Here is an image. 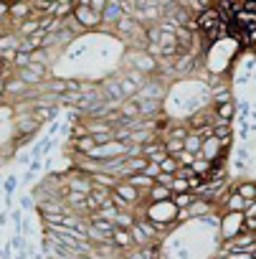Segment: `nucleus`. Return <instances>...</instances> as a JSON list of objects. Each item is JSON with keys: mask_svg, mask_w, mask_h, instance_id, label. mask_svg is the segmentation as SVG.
I'll return each instance as SVG.
<instances>
[{"mask_svg": "<svg viewBox=\"0 0 256 259\" xmlns=\"http://www.w3.org/2000/svg\"><path fill=\"white\" fill-rule=\"evenodd\" d=\"M13 122H16V135H23V138H33L36 140L41 124H38V119L31 112H18L13 117Z\"/></svg>", "mask_w": 256, "mask_h": 259, "instance_id": "6", "label": "nucleus"}, {"mask_svg": "<svg viewBox=\"0 0 256 259\" xmlns=\"http://www.w3.org/2000/svg\"><path fill=\"white\" fill-rule=\"evenodd\" d=\"M117 183H119V178L112 176V173H104V170L91 176V186H99V188H107V191H114Z\"/></svg>", "mask_w": 256, "mask_h": 259, "instance_id": "23", "label": "nucleus"}, {"mask_svg": "<svg viewBox=\"0 0 256 259\" xmlns=\"http://www.w3.org/2000/svg\"><path fill=\"white\" fill-rule=\"evenodd\" d=\"M33 178H36V173H31V170H26V173L21 176V183H31Z\"/></svg>", "mask_w": 256, "mask_h": 259, "instance_id": "51", "label": "nucleus"}, {"mask_svg": "<svg viewBox=\"0 0 256 259\" xmlns=\"http://www.w3.org/2000/svg\"><path fill=\"white\" fill-rule=\"evenodd\" d=\"M195 18V23H198V33H206V31H211L213 26H218V23H223V18H221V13L213 8V6H206L198 16H193Z\"/></svg>", "mask_w": 256, "mask_h": 259, "instance_id": "9", "label": "nucleus"}, {"mask_svg": "<svg viewBox=\"0 0 256 259\" xmlns=\"http://www.w3.org/2000/svg\"><path fill=\"white\" fill-rule=\"evenodd\" d=\"M193 160H195L193 153H188V150H180V153H178V163H180V165H190Z\"/></svg>", "mask_w": 256, "mask_h": 259, "instance_id": "40", "label": "nucleus"}, {"mask_svg": "<svg viewBox=\"0 0 256 259\" xmlns=\"http://www.w3.org/2000/svg\"><path fill=\"white\" fill-rule=\"evenodd\" d=\"M11 246H13L16 251H23V249L28 246V244H26V236H23V234H13V236H11Z\"/></svg>", "mask_w": 256, "mask_h": 259, "instance_id": "37", "label": "nucleus"}, {"mask_svg": "<svg viewBox=\"0 0 256 259\" xmlns=\"http://www.w3.org/2000/svg\"><path fill=\"white\" fill-rule=\"evenodd\" d=\"M33 206H36L33 196H23V198H21V208H33Z\"/></svg>", "mask_w": 256, "mask_h": 259, "instance_id": "47", "label": "nucleus"}, {"mask_svg": "<svg viewBox=\"0 0 256 259\" xmlns=\"http://www.w3.org/2000/svg\"><path fill=\"white\" fill-rule=\"evenodd\" d=\"M243 216H256V201L246 203V211H243Z\"/></svg>", "mask_w": 256, "mask_h": 259, "instance_id": "50", "label": "nucleus"}, {"mask_svg": "<svg viewBox=\"0 0 256 259\" xmlns=\"http://www.w3.org/2000/svg\"><path fill=\"white\" fill-rule=\"evenodd\" d=\"M130 186H135L140 193H147L152 186H155V178H150V176H145V173H132V176H127L124 178Z\"/></svg>", "mask_w": 256, "mask_h": 259, "instance_id": "16", "label": "nucleus"}, {"mask_svg": "<svg viewBox=\"0 0 256 259\" xmlns=\"http://www.w3.org/2000/svg\"><path fill=\"white\" fill-rule=\"evenodd\" d=\"M142 3H145V0H137V6H142Z\"/></svg>", "mask_w": 256, "mask_h": 259, "instance_id": "54", "label": "nucleus"}, {"mask_svg": "<svg viewBox=\"0 0 256 259\" xmlns=\"http://www.w3.org/2000/svg\"><path fill=\"white\" fill-rule=\"evenodd\" d=\"M71 13H74V6H66V3H56V8H54V16L61 21H66Z\"/></svg>", "mask_w": 256, "mask_h": 259, "instance_id": "35", "label": "nucleus"}, {"mask_svg": "<svg viewBox=\"0 0 256 259\" xmlns=\"http://www.w3.org/2000/svg\"><path fill=\"white\" fill-rule=\"evenodd\" d=\"M213 135L221 140V145L226 150L233 148V140H236V130H233V122H213Z\"/></svg>", "mask_w": 256, "mask_h": 259, "instance_id": "10", "label": "nucleus"}, {"mask_svg": "<svg viewBox=\"0 0 256 259\" xmlns=\"http://www.w3.org/2000/svg\"><path fill=\"white\" fill-rule=\"evenodd\" d=\"M117 79H119V89H122L124 99H132V97H137V92H140V84H137V81H132V79H130V74L117 76Z\"/></svg>", "mask_w": 256, "mask_h": 259, "instance_id": "24", "label": "nucleus"}, {"mask_svg": "<svg viewBox=\"0 0 256 259\" xmlns=\"http://www.w3.org/2000/svg\"><path fill=\"white\" fill-rule=\"evenodd\" d=\"M114 193L119 196V198H124L127 203H130V206H147L150 201H147V193H140L135 186H130V183H127V181H119L117 186H114Z\"/></svg>", "mask_w": 256, "mask_h": 259, "instance_id": "8", "label": "nucleus"}, {"mask_svg": "<svg viewBox=\"0 0 256 259\" xmlns=\"http://www.w3.org/2000/svg\"><path fill=\"white\" fill-rule=\"evenodd\" d=\"M243 229L256 234V216H243Z\"/></svg>", "mask_w": 256, "mask_h": 259, "instance_id": "45", "label": "nucleus"}, {"mask_svg": "<svg viewBox=\"0 0 256 259\" xmlns=\"http://www.w3.org/2000/svg\"><path fill=\"white\" fill-rule=\"evenodd\" d=\"M208 97H211V104H226V102H233V92L228 84H216L208 89Z\"/></svg>", "mask_w": 256, "mask_h": 259, "instance_id": "13", "label": "nucleus"}, {"mask_svg": "<svg viewBox=\"0 0 256 259\" xmlns=\"http://www.w3.org/2000/svg\"><path fill=\"white\" fill-rule=\"evenodd\" d=\"M28 41H31L33 49H43V44H46V31H36L33 36H28Z\"/></svg>", "mask_w": 256, "mask_h": 259, "instance_id": "36", "label": "nucleus"}, {"mask_svg": "<svg viewBox=\"0 0 256 259\" xmlns=\"http://www.w3.org/2000/svg\"><path fill=\"white\" fill-rule=\"evenodd\" d=\"M74 18L84 31H91V28L101 26V13L94 11L91 6H74Z\"/></svg>", "mask_w": 256, "mask_h": 259, "instance_id": "5", "label": "nucleus"}, {"mask_svg": "<svg viewBox=\"0 0 256 259\" xmlns=\"http://www.w3.org/2000/svg\"><path fill=\"white\" fill-rule=\"evenodd\" d=\"M178 168H180V163H178V158H173V155H168V158H163V160H160V170H163V173L175 176V173H178Z\"/></svg>", "mask_w": 256, "mask_h": 259, "instance_id": "31", "label": "nucleus"}, {"mask_svg": "<svg viewBox=\"0 0 256 259\" xmlns=\"http://www.w3.org/2000/svg\"><path fill=\"white\" fill-rule=\"evenodd\" d=\"M246 3H256V0H246Z\"/></svg>", "mask_w": 256, "mask_h": 259, "instance_id": "56", "label": "nucleus"}, {"mask_svg": "<svg viewBox=\"0 0 256 259\" xmlns=\"http://www.w3.org/2000/svg\"><path fill=\"white\" fill-rule=\"evenodd\" d=\"M200 148H203V138L195 133V130H190V133L185 135V140H183V150H188V153H193L198 158L200 155Z\"/></svg>", "mask_w": 256, "mask_h": 259, "instance_id": "20", "label": "nucleus"}, {"mask_svg": "<svg viewBox=\"0 0 256 259\" xmlns=\"http://www.w3.org/2000/svg\"><path fill=\"white\" fill-rule=\"evenodd\" d=\"M0 3H11V0H0Z\"/></svg>", "mask_w": 256, "mask_h": 259, "instance_id": "55", "label": "nucleus"}, {"mask_svg": "<svg viewBox=\"0 0 256 259\" xmlns=\"http://www.w3.org/2000/svg\"><path fill=\"white\" fill-rule=\"evenodd\" d=\"M31 13H33V8L26 3V0H16V3H11V13H8V18L21 23V21H23V18H28Z\"/></svg>", "mask_w": 256, "mask_h": 259, "instance_id": "19", "label": "nucleus"}, {"mask_svg": "<svg viewBox=\"0 0 256 259\" xmlns=\"http://www.w3.org/2000/svg\"><path fill=\"white\" fill-rule=\"evenodd\" d=\"M218 229H221V239H223V241L238 236V234L243 231V213H241V211H223Z\"/></svg>", "mask_w": 256, "mask_h": 259, "instance_id": "3", "label": "nucleus"}, {"mask_svg": "<svg viewBox=\"0 0 256 259\" xmlns=\"http://www.w3.org/2000/svg\"><path fill=\"white\" fill-rule=\"evenodd\" d=\"M59 130H61V122H59V119L48 122V130H46V138H56V135H59Z\"/></svg>", "mask_w": 256, "mask_h": 259, "instance_id": "42", "label": "nucleus"}, {"mask_svg": "<svg viewBox=\"0 0 256 259\" xmlns=\"http://www.w3.org/2000/svg\"><path fill=\"white\" fill-rule=\"evenodd\" d=\"M233 191H236L246 203L256 201V181H238V183H233Z\"/></svg>", "mask_w": 256, "mask_h": 259, "instance_id": "17", "label": "nucleus"}, {"mask_svg": "<svg viewBox=\"0 0 256 259\" xmlns=\"http://www.w3.org/2000/svg\"><path fill=\"white\" fill-rule=\"evenodd\" d=\"M18 41L16 33H0V54H8V51H18Z\"/></svg>", "mask_w": 256, "mask_h": 259, "instance_id": "27", "label": "nucleus"}, {"mask_svg": "<svg viewBox=\"0 0 256 259\" xmlns=\"http://www.w3.org/2000/svg\"><path fill=\"white\" fill-rule=\"evenodd\" d=\"M211 165H213V163H211V160H206V158H200V155H198V158H195V160L190 163V168H193V173H195V176H200L203 181H208V173H211Z\"/></svg>", "mask_w": 256, "mask_h": 259, "instance_id": "26", "label": "nucleus"}, {"mask_svg": "<svg viewBox=\"0 0 256 259\" xmlns=\"http://www.w3.org/2000/svg\"><path fill=\"white\" fill-rule=\"evenodd\" d=\"M124 3H119V0H109V3L104 6V11H101V26L99 28H117V23L124 18Z\"/></svg>", "mask_w": 256, "mask_h": 259, "instance_id": "7", "label": "nucleus"}, {"mask_svg": "<svg viewBox=\"0 0 256 259\" xmlns=\"http://www.w3.org/2000/svg\"><path fill=\"white\" fill-rule=\"evenodd\" d=\"M193 201H195V193H193V191H185V193H173V203H175L178 208H188V206H193Z\"/></svg>", "mask_w": 256, "mask_h": 259, "instance_id": "29", "label": "nucleus"}, {"mask_svg": "<svg viewBox=\"0 0 256 259\" xmlns=\"http://www.w3.org/2000/svg\"><path fill=\"white\" fill-rule=\"evenodd\" d=\"M135 221H137V219H135L132 211H119L117 219H114V226H119V229H132Z\"/></svg>", "mask_w": 256, "mask_h": 259, "instance_id": "28", "label": "nucleus"}, {"mask_svg": "<svg viewBox=\"0 0 256 259\" xmlns=\"http://www.w3.org/2000/svg\"><path fill=\"white\" fill-rule=\"evenodd\" d=\"M142 173H145V176H150V178H155V176L160 173V163H152V160H150V163H147V168H145Z\"/></svg>", "mask_w": 256, "mask_h": 259, "instance_id": "44", "label": "nucleus"}, {"mask_svg": "<svg viewBox=\"0 0 256 259\" xmlns=\"http://www.w3.org/2000/svg\"><path fill=\"white\" fill-rule=\"evenodd\" d=\"M28 170H31V173H36V176H38V173H41V170H43V160H41V158H33V160H31V163H28Z\"/></svg>", "mask_w": 256, "mask_h": 259, "instance_id": "43", "label": "nucleus"}, {"mask_svg": "<svg viewBox=\"0 0 256 259\" xmlns=\"http://www.w3.org/2000/svg\"><path fill=\"white\" fill-rule=\"evenodd\" d=\"M137 102H140V117H160L163 114V99L137 97Z\"/></svg>", "mask_w": 256, "mask_h": 259, "instance_id": "14", "label": "nucleus"}, {"mask_svg": "<svg viewBox=\"0 0 256 259\" xmlns=\"http://www.w3.org/2000/svg\"><path fill=\"white\" fill-rule=\"evenodd\" d=\"M11 117H16V109L11 104H0V119H11Z\"/></svg>", "mask_w": 256, "mask_h": 259, "instance_id": "41", "label": "nucleus"}, {"mask_svg": "<svg viewBox=\"0 0 256 259\" xmlns=\"http://www.w3.org/2000/svg\"><path fill=\"white\" fill-rule=\"evenodd\" d=\"M69 148H71L76 155H89V153L94 150V138H91V135H86V138H76V140L69 143Z\"/></svg>", "mask_w": 256, "mask_h": 259, "instance_id": "22", "label": "nucleus"}, {"mask_svg": "<svg viewBox=\"0 0 256 259\" xmlns=\"http://www.w3.org/2000/svg\"><path fill=\"white\" fill-rule=\"evenodd\" d=\"M107 3H109V0H91V8H94V11H99V13H101V11H104V6H107Z\"/></svg>", "mask_w": 256, "mask_h": 259, "instance_id": "49", "label": "nucleus"}, {"mask_svg": "<svg viewBox=\"0 0 256 259\" xmlns=\"http://www.w3.org/2000/svg\"><path fill=\"white\" fill-rule=\"evenodd\" d=\"M163 143H165L168 155H173V158H178V153L183 150V140H178V138H168V140H163Z\"/></svg>", "mask_w": 256, "mask_h": 259, "instance_id": "33", "label": "nucleus"}, {"mask_svg": "<svg viewBox=\"0 0 256 259\" xmlns=\"http://www.w3.org/2000/svg\"><path fill=\"white\" fill-rule=\"evenodd\" d=\"M170 191L173 193H185V191H190V183H188V178H173V183H170Z\"/></svg>", "mask_w": 256, "mask_h": 259, "instance_id": "34", "label": "nucleus"}, {"mask_svg": "<svg viewBox=\"0 0 256 259\" xmlns=\"http://www.w3.org/2000/svg\"><path fill=\"white\" fill-rule=\"evenodd\" d=\"M76 6H91V0H76Z\"/></svg>", "mask_w": 256, "mask_h": 259, "instance_id": "53", "label": "nucleus"}, {"mask_svg": "<svg viewBox=\"0 0 256 259\" xmlns=\"http://www.w3.org/2000/svg\"><path fill=\"white\" fill-rule=\"evenodd\" d=\"M173 178H175V176H170V173H163V170H160V173L155 176V183H158V186H168V188H170Z\"/></svg>", "mask_w": 256, "mask_h": 259, "instance_id": "39", "label": "nucleus"}, {"mask_svg": "<svg viewBox=\"0 0 256 259\" xmlns=\"http://www.w3.org/2000/svg\"><path fill=\"white\" fill-rule=\"evenodd\" d=\"M36 31H41V26H38V16H33V13L18 23V33H21V38H28V36H33Z\"/></svg>", "mask_w": 256, "mask_h": 259, "instance_id": "21", "label": "nucleus"}, {"mask_svg": "<svg viewBox=\"0 0 256 259\" xmlns=\"http://www.w3.org/2000/svg\"><path fill=\"white\" fill-rule=\"evenodd\" d=\"M31 64V54H23V51H16V56H13V61H11V66H13V71H18V69H26Z\"/></svg>", "mask_w": 256, "mask_h": 259, "instance_id": "32", "label": "nucleus"}, {"mask_svg": "<svg viewBox=\"0 0 256 259\" xmlns=\"http://www.w3.org/2000/svg\"><path fill=\"white\" fill-rule=\"evenodd\" d=\"M213 117L216 122H236V99L226 104H213Z\"/></svg>", "mask_w": 256, "mask_h": 259, "instance_id": "15", "label": "nucleus"}, {"mask_svg": "<svg viewBox=\"0 0 256 259\" xmlns=\"http://www.w3.org/2000/svg\"><path fill=\"white\" fill-rule=\"evenodd\" d=\"M8 13H11V3H0V21L8 18Z\"/></svg>", "mask_w": 256, "mask_h": 259, "instance_id": "48", "label": "nucleus"}, {"mask_svg": "<svg viewBox=\"0 0 256 259\" xmlns=\"http://www.w3.org/2000/svg\"><path fill=\"white\" fill-rule=\"evenodd\" d=\"M127 64H130V69H135V71H140V74H145V76H155L158 69H160V59L150 56L145 49L132 51L130 56H127Z\"/></svg>", "mask_w": 256, "mask_h": 259, "instance_id": "2", "label": "nucleus"}, {"mask_svg": "<svg viewBox=\"0 0 256 259\" xmlns=\"http://www.w3.org/2000/svg\"><path fill=\"white\" fill-rule=\"evenodd\" d=\"M117 213H119V211H117V206H114L112 201H107V203H104V206H99V211H96V216H99V219H107V221H112V224H114Z\"/></svg>", "mask_w": 256, "mask_h": 259, "instance_id": "30", "label": "nucleus"}, {"mask_svg": "<svg viewBox=\"0 0 256 259\" xmlns=\"http://www.w3.org/2000/svg\"><path fill=\"white\" fill-rule=\"evenodd\" d=\"M31 160H33V158H31V153H28V150H26V153H18V155H16V163H18V165H28Z\"/></svg>", "mask_w": 256, "mask_h": 259, "instance_id": "46", "label": "nucleus"}, {"mask_svg": "<svg viewBox=\"0 0 256 259\" xmlns=\"http://www.w3.org/2000/svg\"><path fill=\"white\" fill-rule=\"evenodd\" d=\"M112 244H114L119 251H127V249H132V246H135V239H132L130 229H119V226H114V231H112Z\"/></svg>", "mask_w": 256, "mask_h": 259, "instance_id": "12", "label": "nucleus"}, {"mask_svg": "<svg viewBox=\"0 0 256 259\" xmlns=\"http://www.w3.org/2000/svg\"><path fill=\"white\" fill-rule=\"evenodd\" d=\"M31 114L38 119V124H48V122H54L59 117V104L56 107H33Z\"/></svg>", "mask_w": 256, "mask_h": 259, "instance_id": "18", "label": "nucleus"}, {"mask_svg": "<svg viewBox=\"0 0 256 259\" xmlns=\"http://www.w3.org/2000/svg\"><path fill=\"white\" fill-rule=\"evenodd\" d=\"M145 219H150L155 226H160L165 231V229L175 226V221H178V206L173 203V198L170 201H152V203L145 206Z\"/></svg>", "mask_w": 256, "mask_h": 259, "instance_id": "1", "label": "nucleus"}, {"mask_svg": "<svg viewBox=\"0 0 256 259\" xmlns=\"http://www.w3.org/2000/svg\"><path fill=\"white\" fill-rule=\"evenodd\" d=\"M11 3H16V0H11Z\"/></svg>", "mask_w": 256, "mask_h": 259, "instance_id": "57", "label": "nucleus"}, {"mask_svg": "<svg viewBox=\"0 0 256 259\" xmlns=\"http://www.w3.org/2000/svg\"><path fill=\"white\" fill-rule=\"evenodd\" d=\"M56 3H66V6H76V0H56Z\"/></svg>", "mask_w": 256, "mask_h": 259, "instance_id": "52", "label": "nucleus"}, {"mask_svg": "<svg viewBox=\"0 0 256 259\" xmlns=\"http://www.w3.org/2000/svg\"><path fill=\"white\" fill-rule=\"evenodd\" d=\"M119 256H122V259H145V256H142V251H140V246L127 249V251H122Z\"/></svg>", "mask_w": 256, "mask_h": 259, "instance_id": "38", "label": "nucleus"}, {"mask_svg": "<svg viewBox=\"0 0 256 259\" xmlns=\"http://www.w3.org/2000/svg\"><path fill=\"white\" fill-rule=\"evenodd\" d=\"M18 79H23L28 87H41V84H46L48 79H51V74H48V66H41V64H28L26 69H18V71H13Z\"/></svg>", "mask_w": 256, "mask_h": 259, "instance_id": "4", "label": "nucleus"}, {"mask_svg": "<svg viewBox=\"0 0 256 259\" xmlns=\"http://www.w3.org/2000/svg\"><path fill=\"white\" fill-rule=\"evenodd\" d=\"M170 198H173V191H170L168 186H158V183H155V186L147 191V201H150V203H152V201H170Z\"/></svg>", "mask_w": 256, "mask_h": 259, "instance_id": "25", "label": "nucleus"}, {"mask_svg": "<svg viewBox=\"0 0 256 259\" xmlns=\"http://www.w3.org/2000/svg\"><path fill=\"white\" fill-rule=\"evenodd\" d=\"M140 148H142V155H145L147 160H152V163H160L163 158H168L165 143H163L160 138H155V140H150V143H145V145H140Z\"/></svg>", "mask_w": 256, "mask_h": 259, "instance_id": "11", "label": "nucleus"}]
</instances>
